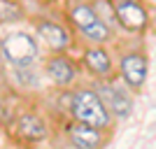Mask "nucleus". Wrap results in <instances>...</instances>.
<instances>
[{"instance_id": "obj_1", "label": "nucleus", "mask_w": 156, "mask_h": 149, "mask_svg": "<svg viewBox=\"0 0 156 149\" xmlns=\"http://www.w3.org/2000/svg\"><path fill=\"white\" fill-rule=\"evenodd\" d=\"M68 112H70L72 119L84 121L89 126H96L100 130H107V133H112L114 123H117V119L107 110V105L100 98V93L96 89H91V86H77L75 91H70Z\"/></svg>"}, {"instance_id": "obj_2", "label": "nucleus", "mask_w": 156, "mask_h": 149, "mask_svg": "<svg viewBox=\"0 0 156 149\" xmlns=\"http://www.w3.org/2000/svg\"><path fill=\"white\" fill-rule=\"evenodd\" d=\"M68 21H70L72 28L86 42H93V44H112L117 40V28L110 26L98 14L93 2H89V0H75L68 7Z\"/></svg>"}, {"instance_id": "obj_3", "label": "nucleus", "mask_w": 156, "mask_h": 149, "mask_svg": "<svg viewBox=\"0 0 156 149\" xmlns=\"http://www.w3.org/2000/svg\"><path fill=\"white\" fill-rule=\"evenodd\" d=\"M117 28L130 35H144L151 26V14L144 0H110Z\"/></svg>"}, {"instance_id": "obj_4", "label": "nucleus", "mask_w": 156, "mask_h": 149, "mask_svg": "<svg viewBox=\"0 0 156 149\" xmlns=\"http://www.w3.org/2000/svg\"><path fill=\"white\" fill-rule=\"evenodd\" d=\"M117 68H119V79L133 91V96H137L144 89L147 75H149V59H147L144 49H140V47L124 49L119 54Z\"/></svg>"}, {"instance_id": "obj_5", "label": "nucleus", "mask_w": 156, "mask_h": 149, "mask_svg": "<svg viewBox=\"0 0 156 149\" xmlns=\"http://www.w3.org/2000/svg\"><path fill=\"white\" fill-rule=\"evenodd\" d=\"M96 91L100 93V98L105 100L107 110L112 112V117L117 119V121L119 119H128L130 114H133V107H135V103H133V91H130L124 82L119 84V77L107 79V82H98Z\"/></svg>"}, {"instance_id": "obj_6", "label": "nucleus", "mask_w": 156, "mask_h": 149, "mask_svg": "<svg viewBox=\"0 0 156 149\" xmlns=\"http://www.w3.org/2000/svg\"><path fill=\"white\" fill-rule=\"evenodd\" d=\"M82 65L98 82H107V79L119 77V68L114 63V56L107 49V44H93V42H89L84 47V51H82Z\"/></svg>"}, {"instance_id": "obj_7", "label": "nucleus", "mask_w": 156, "mask_h": 149, "mask_svg": "<svg viewBox=\"0 0 156 149\" xmlns=\"http://www.w3.org/2000/svg\"><path fill=\"white\" fill-rule=\"evenodd\" d=\"M0 49L5 54V59L12 65H16V68H28V65H33V61L37 59V44L26 33H12V35H7L2 40Z\"/></svg>"}, {"instance_id": "obj_8", "label": "nucleus", "mask_w": 156, "mask_h": 149, "mask_svg": "<svg viewBox=\"0 0 156 149\" xmlns=\"http://www.w3.org/2000/svg\"><path fill=\"white\" fill-rule=\"evenodd\" d=\"M44 70H47V77L51 79L56 86H61V89L75 86V82H77V77H79L77 63H75L70 56H65L63 51H56L54 56H49L47 63H44Z\"/></svg>"}, {"instance_id": "obj_9", "label": "nucleus", "mask_w": 156, "mask_h": 149, "mask_svg": "<svg viewBox=\"0 0 156 149\" xmlns=\"http://www.w3.org/2000/svg\"><path fill=\"white\" fill-rule=\"evenodd\" d=\"M68 140H70L72 147H82V149H96L107 144V130H100L96 126H89L84 121H77L72 119L68 123Z\"/></svg>"}, {"instance_id": "obj_10", "label": "nucleus", "mask_w": 156, "mask_h": 149, "mask_svg": "<svg viewBox=\"0 0 156 149\" xmlns=\"http://www.w3.org/2000/svg\"><path fill=\"white\" fill-rule=\"evenodd\" d=\"M37 35L42 37V42L47 44L49 51H68L72 44V33L70 28H65L63 23H56L51 19L37 21Z\"/></svg>"}, {"instance_id": "obj_11", "label": "nucleus", "mask_w": 156, "mask_h": 149, "mask_svg": "<svg viewBox=\"0 0 156 149\" xmlns=\"http://www.w3.org/2000/svg\"><path fill=\"white\" fill-rule=\"evenodd\" d=\"M14 128H16L19 140L23 142H42L49 137V128L37 114H21L14 123Z\"/></svg>"}, {"instance_id": "obj_12", "label": "nucleus", "mask_w": 156, "mask_h": 149, "mask_svg": "<svg viewBox=\"0 0 156 149\" xmlns=\"http://www.w3.org/2000/svg\"><path fill=\"white\" fill-rule=\"evenodd\" d=\"M23 19V7L16 0H0V21H21Z\"/></svg>"}, {"instance_id": "obj_13", "label": "nucleus", "mask_w": 156, "mask_h": 149, "mask_svg": "<svg viewBox=\"0 0 156 149\" xmlns=\"http://www.w3.org/2000/svg\"><path fill=\"white\" fill-rule=\"evenodd\" d=\"M0 110H2V105H0Z\"/></svg>"}]
</instances>
